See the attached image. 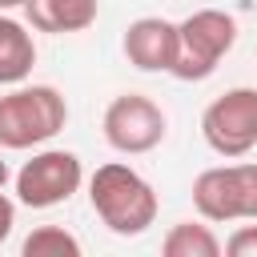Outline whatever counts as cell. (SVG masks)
Masks as SVG:
<instances>
[{
	"instance_id": "4fadbf2b",
	"label": "cell",
	"mask_w": 257,
	"mask_h": 257,
	"mask_svg": "<svg viewBox=\"0 0 257 257\" xmlns=\"http://www.w3.org/2000/svg\"><path fill=\"white\" fill-rule=\"evenodd\" d=\"M229 257H257V225H241L229 241H225Z\"/></svg>"
},
{
	"instance_id": "52a82bcc",
	"label": "cell",
	"mask_w": 257,
	"mask_h": 257,
	"mask_svg": "<svg viewBox=\"0 0 257 257\" xmlns=\"http://www.w3.org/2000/svg\"><path fill=\"white\" fill-rule=\"evenodd\" d=\"M104 141L116 153H153L165 141V112L157 100H149L145 92H120L108 108H104Z\"/></svg>"
},
{
	"instance_id": "8fae6325",
	"label": "cell",
	"mask_w": 257,
	"mask_h": 257,
	"mask_svg": "<svg viewBox=\"0 0 257 257\" xmlns=\"http://www.w3.org/2000/svg\"><path fill=\"white\" fill-rule=\"evenodd\" d=\"M165 257H217L221 253V241L213 237L209 225H197V221H181L165 233L161 241Z\"/></svg>"
},
{
	"instance_id": "30bf717a",
	"label": "cell",
	"mask_w": 257,
	"mask_h": 257,
	"mask_svg": "<svg viewBox=\"0 0 257 257\" xmlns=\"http://www.w3.org/2000/svg\"><path fill=\"white\" fill-rule=\"evenodd\" d=\"M36 64V44H32V32L12 20V16H0V84H20Z\"/></svg>"
},
{
	"instance_id": "ba28073f",
	"label": "cell",
	"mask_w": 257,
	"mask_h": 257,
	"mask_svg": "<svg viewBox=\"0 0 257 257\" xmlns=\"http://www.w3.org/2000/svg\"><path fill=\"white\" fill-rule=\"evenodd\" d=\"M177 44V24H169L165 16H141L124 28V56L141 72H173Z\"/></svg>"
},
{
	"instance_id": "7c38bea8",
	"label": "cell",
	"mask_w": 257,
	"mask_h": 257,
	"mask_svg": "<svg viewBox=\"0 0 257 257\" xmlns=\"http://www.w3.org/2000/svg\"><path fill=\"white\" fill-rule=\"evenodd\" d=\"M24 257H80V241L60 225H40L24 237Z\"/></svg>"
},
{
	"instance_id": "9c48e42d",
	"label": "cell",
	"mask_w": 257,
	"mask_h": 257,
	"mask_svg": "<svg viewBox=\"0 0 257 257\" xmlns=\"http://www.w3.org/2000/svg\"><path fill=\"white\" fill-rule=\"evenodd\" d=\"M24 16L36 32H84L96 20V0H24Z\"/></svg>"
},
{
	"instance_id": "8992f818",
	"label": "cell",
	"mask_w": 257,
	"mask_h": 257,
	"mask_svg": "<svg viewBox=\"0 0 257 257\" xmlns=\"http://www.w3.org/2000/svg\"><path fill=\"white\" fill-rule=\"evenodd\" d=\"M201 133L217 157H245L257 145V88H229L221 92L205 116Z\"/></svg>"
},
{
	"instance_id": "3957f363",
	"label": "cell",
	"mask_w": 257,
	"mask_h": 257,
	"mask_svg": "<svg viewBox=\"0 0 257 257\" xmlns=\"http://www.w3.org/2000/svg\"><path fill=\"white\" fill-rule=\"evenodd\" d=\"M177 36H181V44H177L173 76L177 80H205L217 72L221 56L237 44V20L221 8H201L177 24Z\"/></svg>"
},
{
	"instance_id": "5bb4252c",
	"label": "cell",
	"mask_w": 257,
	"mask_h": 257,
	"mask_svg": "<svg viewBox=\"0 0 257 257\" xmlns=\"http://www.w3.org/2000/svg\"><path fill=\"white\" fill-rule=\"evenodd\" d=\"M12 225H16V205L0 193V245L8 241V233H12Z\"/></svg>"
},
{
	"instance_id": "7a4b0ae2",
	"label": "cell",
	"mask_w": 257,
	"mask_h": 257,
	"mask_svg": "<svg viewBox=\"0 0 257 257\" xmlns=\"http://www.w3.org/2000/svg\"><path fill=\"white\" fill-rule=\"evenodd\" d=\"M68 120V104L52 84H24L0 96V145L32 149L52 141Z\"/></svg>"
},
{
	"instance_id": "9a60e30c",
	"label": "cell",
	"mask_w": 257,
	"mask_h": 257,
	"mask_svg": "<svg viewBox=\"0 0 257 257\" xmlns=\"http://www.w3.org/2000/svg\"><path fill=\"white\" fill-rule=\"evenodd\" d=\"M8 8H24V0H0V12H8Z\"/></svg>"
},
{
	"instance_id": "277c9868",
	"label": "cell",
	"mask_w": 257,
	"mask_h": 257,
	"mask_svg": "<svg viewBox=\"0 0 257 257\" xmlns=\"http://www.w3.org/2000/svg\"><path fill=\"white\" fill-rule=\"evenodd\" d=\"M193 205L205 221H257V165H217L193 181Z\"/></svg>"
},
{
	"instance_id": "5b68a950",
	"label": "cell",
	"mask_w": 257,
	"mask_h": 257,
	"mask_svg": "<svg viewBox=\"0 0 257 257\" xmlns=\"http://www.w3.org/2000/svg\"><path fill=\"white\" fill-rule=\"evenodd\" d=\"M84 181V169H80V157L68 153V149H44L36 153L32 161L20 165L16 173V197L20 205L28 209H52L60 201H68Z\"/></svg>"
},
{
	"instance_id": "2e32d148",
	"label": "cell",
	"mask_w": 257,
	"mask_h": 257,
	"mask_svg": "<svg viewBox=\"0 0 257 257\" xmlns=\"http://www.w3.org/2000/svg\"><path fill=\"white\" fill-rule=\"evenodd\" d=\"M4 181H8V165L0 161V189H4Z\"/></svg>"
},
{
	"instance_id": "6da1fadb",
	"label": "cell",
	"mask_w": 257,
	"mask_h": 257,
	"mask_svg": "<svg viewBox=\"0 0 257 257\" xmlns=\"http://www.w3.org/2000/svg\"><path fill=\"white\" fill-rule=\"evenodd\" d=\"M88 201H92V213L104 221V229L116 233V237H141L157 221L153 185L137 169H128L120 161H108V165H100L92 173Z\"/></svg>"
}]
</instances>
